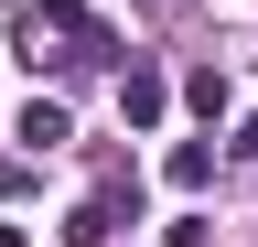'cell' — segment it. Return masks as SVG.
<instances>
[{
  "label": "cell",
  "instance_id": "277c9868",
  "mask_svg": "<svg viewBox=\"0 0 258 247\" xmlns=\"http://www.w3.org/2000/svg\"><path fill=\"white\" fill-rule=\"evenodd\" d=\"M172 183H183V194H205V183H215V150H205V140H172Z\"/></svg>",
  "mask_w": 258,
  "mask_h": 247
},
{
  "label": "cell",
  "instance_id": "3957f363",
  "mask_svg": "<svg viewBox=\"0 0 258 247\" xmlns=\"http://www.w3.org/2000/svg\"><path fill=\"white\" fill-rule=\"evenodd\" d=\"M22 150H64V140H76V129H64V108H22V129H11Z\"/></svg>",
  "mask_w": 258,
  "mask_h": 247
},
{
  "label": "cell",
  "instance_id": "5b68a950",
  "mask_svg": "<svg viewBox=\"0 0 258 247\" xmlns=\"http://www.w3.org/2000/svg\"><path fill=\"white\" fill-rule=\"evenodd\" d=\"M183 108L215 129V118H226V75H215V65H205V75H183Z\"/></svg>",
  "mask_w": 258,
  "mask_h": 247
},
{
  "label": "cell",
  "instance_id": "8992f818",
  "mask_svg": "<svg viewBox=\"0 0 258 247\" xmlns=\"http://www.w3.org/2000/svg\"><path fill=\"white\" fill-rule=\"evenodd\" d=\"M0 247H22V226H0Z\"/></svg>",
  "mask_w": 258,
  "mask_h": 247
},
{
  "label": "cell",
  "instance_id": "6da1fadb",
  "mask_svg": "<svg viewBox=\"0 0 258 247\" xmlns=\"http://www.w3.org/2000/svg\"><path fill=\"white\" fill-rule=\"evenodd\" d=\"M22 54L32 65H64V75H97V65H118V33L97 11H76V0H43V11L22 22Z\"/></svg>",
  "mask_w": 258,
  "mask_h": 247
},
{
  "label": "cell",
  "instance_id": "7a4b0ae2",
  "mask_svg": "<svg viewBox=\"0 0 258 247\" xmlns=\"http://www.w3.org/2000/svg\"><path fill=\"white\" fill-rule=\"evenodd\" d=\"M161 108H172V86H161L151 65H129L118 75V118H129V129H161Z\"/></svg>",
  "mask_w": 258,
  "mask_h": 247
}]
</instances>
